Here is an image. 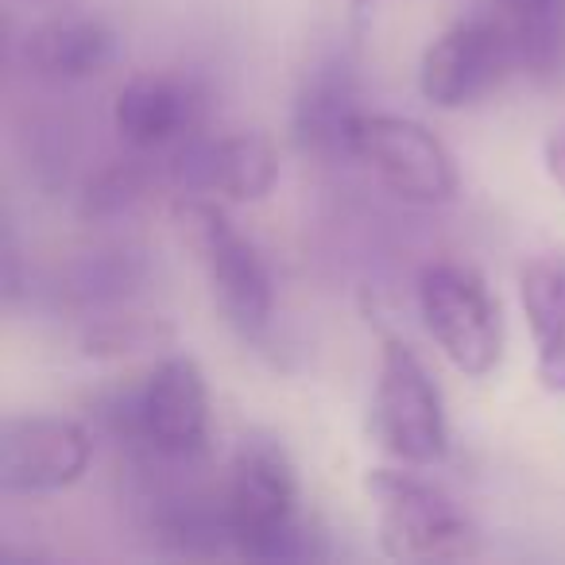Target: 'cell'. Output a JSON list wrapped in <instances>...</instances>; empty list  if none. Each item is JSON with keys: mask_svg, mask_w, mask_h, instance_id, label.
Wrapping results in <instances>:
<instances>
[{"mask_svg": "<svg viewBox=\"0 0 565 565\" xmlns=\"http://www.w3.org/2000/svg\"><path fill=\"white\" fill-rule=\"evenodd\" d=\"M113 434L151 461L190 465L210 454V384L194 356H163L105 411Z\"/></svg>", "mask_w": 565, "mask_h": 565, "instance_id": "cell-2", "label": "cell"}, {"mask_svg": "<svg viewBox=\"0 0 565 565\" xmlns=\"http://www.w3.org/2000/svg\"><path fill=\"white\" fill-rule=\"evenodd\" d=\"M418 315L449 364L461 376L484 380L503 361L500 302L484 275L457 259H430L418 271Z\"/></svg>", "mask_w": 565, "mask_h": 565, "instance_id": "cell-6", "label": "cell"}, {"mask_svg": "<svg viewBox=\"0 0 565 565\" xmlns=\"http://www.w3.org/2000/svg\"><path fill=\"white\" fill-rule=\"evenodd\" d=\"M174 225L182 244L194 252L221 318L241 338H264L275 315V282L256 244L210 198L182 194V202L174 205Z\"/></svg>", "mask_w": 565, "mask_h": 565, "instance_id": "cell-3", "label": "cell"}, {"mask_svg": "<svg viewBox=\"0 0 565 565\" xmlns=\"http://www.w3.org/2000/svg\"><path fill=\"white\" fill-rule=\"evenodd\" d=\"M542 163H546L550 182H554L565 198V125L546 136V143H542Z\"/></svg>", "mask_w": 565, "mask_h": 565, "instance_id": "cell-18", "label": "cell"}, {"mask_svg": "<svg viewBox=\"0 0 565 565\" xmlns=\"http://www.w3.org/2000/svg\"><path fill=\"white\" fill-rule=\"evenodd\" d=\"M519 71L515 40L503 17H469L438 35L418 66V94L434 109H465Z\"/></svg>", "mask_w": 565, "mask_h": 565, "instance_id": "cell-8", "label": "cell"}, {"mask_svg": "<svg viewBox=\"0 0 565 565\" xmlns=\"http://www.w3.org/2000/svg\"><path fill=\"white\" fill-rule=\"evenodd\" d=\"M361 89L345 58H326L310 66L299 94L291 105V136L299 151L333 163V159H353V136L364 117Z\"/></svg>", "mask_w": 565, "mask_h": 565, "instance_id": "cell-11", "label": "cell"}, {"mask_svg": "<svg viewBox=\"0 0 565 565\" xmlns=\"http://www.w3.org/2000/svg\"><path fill=\"white\" fill-rule=\"evenodd\" d=\"M24 55L35 74L58 82H86L105 74L120 55L117 32L102 20L71 17L40 24L24 43Z\"/></svg>", "mask_w": 565, "mask_h": 565, "instance_id": "cell-14", "label": "cell"}, {"mask_svg": "<svg viewBox=\"0 0 565 565\" xmlns=\"http://www.w3.org/2000/svg\"><path fill=\"white\" fill-rule=\"evenodd\" d=\"M488 4H492V12L503 20H531V17L550 12L554 4H562V0H488Z\"/></svg>", "mask_w": 565, "mask_h": 565, "instance_id": "cell-19", "label": "cell"}, {"mask_svg": "<svg viewBox=\"0 0 565 565\" xmlns=\"http://www.w3.org/2000/svg\"><path fill=\"white\" fill-rule=\"evenodd\" d=\"M364 492L376 515L380 550L395 562H457L477 550V531L434 480L403 469H369Z\"/></svg>", "mask_w": 565, "mask_h": 565, "instance_id": "cell-5", "label": "cell"}, {"mask_svg": "<svg viewBox=\"0 0 565 565\" xmlns=\"http://www.w3.org/2000/svg\"><path fill=\"white\" fill-rule=\"evenodd\" d=\"M136 259L128 256H94L86 271L78 275V291L86 299H109V295L128 291V282H136Z\"/></svg>", "mask_w": 565, "mask_h": 565, "instance_id": "cell-17", "label": "cell"}, {"mask_svg": "<svg viewBox=\"0 0 565 565\" xmlns=\"http://www.w3.org/2000/svg\"><path fill=\"white\" fill-rule=\"evenodd\" d=\"M369 434L392 461L411 469H434L449 454V418L438 380L395 333H384L380 341Z\"/></svg>", "mask_w": 565, "mask_h": 565, "instance_id": "cell-4", "label": "cell"}, {"mask_svg": "<svg viewBox=\"0 0 565 565\" xmlns=\"http://www.w3.org/2000/svg\"><path fill=\"white\" fill-rule=\"evenodd\" d=\"M299 472L275 438L252 434L228 465L221 508L228 523V546L252 562H315L330 550L322 534L299 511Z\"/></svg>", "mask_w": 565, "mask_h": 565, "instance_id": "cell-1", "label": "cell"}, {"mask_svg": "<svg viewBox=\"0 0 565 565\" xmlns=\"http://www.w3.org/2000/svg\"><path fill=\"white\" fill-rule=\"evenodd\" d=\"M519 307L534 345V376L546 392L565 395V252L534 256L519 271Z\"/></svg>", "mask_w": 565, "mask_h": 565, "instance_id": "cell-13", "label": "cell"}, {"mask_svg": "<svg viewBox=\"0 0 565 565\" xmlns=\"http://www.w3.org/2000/svg\"><path fill=\"white\" fill-rule=\"evenodd\" d=\"M202 94L171 74H136L113 102V128L136 151L182 143L198 128Z\"/></svg>", "mask_w": 565, "mask_h": 565, "instance_id": "cell-12", "label": "cell"}, {"mask_svg": "<svg viewBox=\"0 0 565 565\" xmlns=\"http://www.w3.org/2000/svg\"><path fill=\"white\" fill-rule=\"evenodd\" d=\"M353 159L364 163L384 190L411 205H446L461 190L454 151L438 132L395 113H364L353 136Z\"/></svg>", "mask_w": 565, "mask_h": 565, "instance_id": "cell-7", "label": "cell"}, {"mask_svg": "<svg viewBox=\"0 0 565 565\" xmlns=\"http://www.w3.org/2000/svg\"><path fill=\"white\" fill-rule=\"evenodd\" d=\"M349 4H353V9H364V4H369V0H349Z\"/></svg>", "mask_w": 565, "mask_h": 565, "instance_id": "cell-20", "label": "cell"}, {"mask_svg": "<svg viewBox=\"0 0 565 565\" xmlns=\"http://www.w3.org/2000/svg\"><path fill=\"white\" fill-rule=\"evenodd\" d=\"M143 194V174L136 171L132 163H120V167H109L102 171L89 190L82 194V213L94 221H105V217H117V213H128Z\"/></svg>", "mask_w": 565, "mask_h": 565, "instance_id": "cell-16", "label": "cell"}, {"mask_svg": "<svg viewBox=\"0 0 565 565\" xmlns=\"http://www.w3.org/2000/svg\"><path fill=\"white\" fill-rule=\"evenodd\" d=\"M171 341V326L151 322V318H105V322L89 326L82 345L89 356H125V353H143Z\"/></svg>", "mask_w": 565, "mask_h": 565, "instance_id": "cell-15", "label": "cell"}, {"mask_svg": "<svg viewBox=\"0 0 565 565\" xmlns=\"http://www.w3.org/2000/svg\"><path fill=\"white\" fill-rule=\"evenodd\" d=\"M171 179L190 198L264 202L279 182V151L264 132L186 136L171 159Z\"/></svg>", "mask_w": 565, "mask_h": 565, "instance_id": "cell-10", "label": "cell"}, {"mask_svg": "<svg viewBox=\"0 0 565 565\" xmlns=\"http://www.w3.org/2000/svg\"><path fill=\"white\" fill-rule=\"evenodd\" d=\"M94 438L58 415H17L0 426V492L51 495L74 488L89 469Z\"/></svg>", "mask_w": 565, "mask_h": 565, "instance_id": "cell-9", "label": "cell"}]
</instances>
